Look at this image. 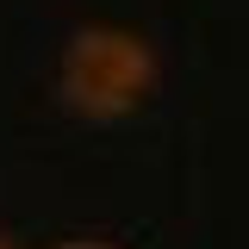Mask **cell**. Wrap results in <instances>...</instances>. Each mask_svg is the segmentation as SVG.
I'll list each match as a JSON object with an SVG mask.
<instances>
[{"label": "cell", "mask_w": 249, "mask_h": 249, "mask_svg": "<svg viewBox=\"0 0 249 249\" xmlns=\"http://www.w3.org/2000/svg\"><path fill=\"white\" fill-rule=\"evenodd\" d=\"M56 249H119V243H106V237H69V243H56Z\"/></svg>", "instance_id": "7a4b0ae2"}, {"label": "cell", "mask_w": 249, "mask_h": 249, "mask_svg": "<svg viewBox=\"0 0 249 249\" xmlns=\"http://www.w3.org/2000/svg\"><path fill=\"white\" fill-rule=\"evenodd\" d=\"M56 93L75 119H93V124L131 119L156 93V50L124 25H81L62 44Z\"/></svg>", "instance_id": "6da1fadb"}, {"label": "cell", "mask_w": 249, "mask_h": 249, "mask_svg": "<svg viewBox=\"0 0 249 249\" xmlns=\"http://www.w3.org/2000/svg\"><path fill=\"white\" fill-rule=\"evenodd\" d=\"M0 249H13V243H6V237H0Z\"/></svg>", "instance_id": "3957f363"}]
</instances>
